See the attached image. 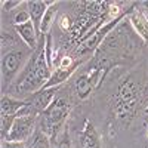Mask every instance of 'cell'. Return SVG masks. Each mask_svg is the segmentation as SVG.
<instances>
[{
    "label": "cell",
    "mask_w": 148,
    "mask_h": 148,
    "mask_svg": "<svg viewBox=\"0 0 148 148\" xmlns=\"http://www.w3.org/2000/svg\"><path fill=\"white\" fill-rule=\"evenodd\" d=\"M136 6V3H135ZM129 24L132 25L133 31L139 36V39L148 46V18L145 16V14L142 10L133 9L130 14L127 15Z\"/></svg>",
    "instance_id": "10"
},
{
    "label": "cell",
    "mask_w": 148,
    "mask_h": 148,
    "mask_svg": "<svg viewBox=\"0 0 148 148\" xmlns=\"http://www.w3.org/2000/svg\"><path fill=\"white\" fill-rule=\"evenodd\" d=\"M25 144H27L28 148H53L51 138H49L43 130H40L39 127L36 129V132L31 135V138Z\"/></svg>",
    "instance_id": "14"
},
{
    "label": "cell",
    "mask_w": 148,
    "mask_h": 148,
    "mask_svg": "<svg viewBox=\"0 0 148 148\" xmlns=\"http://www.w3.org/2000/svg\"><path fill=\"white\" fill-rule=\"evenodd\" d=\"M142 101L141 83L133 77H125L117 84V90L111 101V117L117 126L127 127L135 120Z\"/></svg>",
    "instance_id": "1"
},
{
    "label": "cell",
    "mask_w": 148,
    "mask_h": 148,
    "mask_svg": "<svg viewBox=\"0 0 148 148\" xmlns=\"http://www.w3.org/2000/svg\"><path fill=\"white\" fill-rule=\"evenodd\" d=\"M51 76L52 68L49 67L45 56V36H40L39 46L16 79L15 90L18 95H34L45 88L51 80Z\"/></svg>",
    "instance_id": "2"
},
{
    "label": "cell",
    "mask_w": 148,
    "mask_h": 148,
    "mask_svg": "<svg viewBox=\"0 0 148 148\" xmlns=\"http://www.w3.org/2000/svg\"><path fill=\"white\" fill-rule=\"evenodd\" d=\"M58 25H59V28L62 31L70 33L71 28H73V19L68 15H61V18L58 19Z\"/></svg>",
    "instance_id": "19"
},
{
    "label": "cell",
    "mask_w": 148,
    "mask_h": 148,
    "mask_svg": "<svg viewBox=\"0 0 148 148\" xmlns=\"http://www.w3.org/2000/svg\"><path fill=\"white\" fill-rule=\"evenodd\" d=\"M56 15H58V3L55 2L52 6H49V9L46 10V14L43 16V21L40 24V36H47L51 33V28L53 27L55 21H58Z\"/></svg>",
    "instance_id": "13"
},
{
    "label": "cell",
    "mask_w": 148,
    "mask_h": 148,
    "mask_svg": "<svg viewBox=\"0 0 148 148\" xmlns=\"http://www.w3.org/2000/svg\"><path fill=\"white\" fill-rule=\"evenodd\" d=\"M27 107V99H18V98L3 95L0 101V130H2V138L5 139L6 135L14 123L18 113Z\"/></svg>",
    "instance_id": "6"
},
{
    "label": "cell",
    "mask_w": 148,
    "mask_h": 148,
    "mask_svg": "<svg viewBox=\"0 0 148 148\" xmlns=\"http://www.w3.org/2000/svg\"><path fill=\"white\" fill-rule=\"evenodd\" d=\"M53 148H73V141H71L70 130H68L67 126L64 127L62 132H61L58 139L53 142Z\"/></svg>",
    "instance_id": "16"
},
{
    "label": "cell",
    "mask_w": 148,
    "mask_h": 148,
    "mask_svg": "<svg viewBox=\"0 0 148 148\" xmlns=\"http://www.w3.org/2000/svg\"><path fill=\"white\" fill-rule=\"evenodd\" d=\"M58 89L59 88H43L42 90L36 92L34 95L27 98V108L33 114L40 116L43 111H46L49 108V105L55 101Z\"/></svg>",
    "instance_id": "7"
},
{
    "label": "cell",
    "mask_w": 148,
    "mask_h": 148,
    "mask_svg": "<svg viewBox=\"0 0 148 148\" xmlns=\"http://www.w3.org/2000/svg\"><path fill=\"white\" fill-rule=\"evenodd\" d=\"M33 51H25L22 47H16L12 51L6 52L2 55V80H3V90L6 89V86L14 82L16 76H19V73L22 68L25 67L28 62V53Z\"/></svg>",
    "instance_id": "5"
},
{
    "label": "cell",
    "mask_w": 148,
    "mask_h": 148,
    "mask_svg": "<svg viewBox=\"0 0 148 148\" xmlns=\"http://www.w3.org/2000/svg\"><path fill=\"white\" fill-rule=\"evenodd\" d=\"M93 90H95V86L92 80L89 79V76L83 70L79 71L76 74V77H74V92H76L77 98L80 101H84L92 95Z\"/></svg>",
    "instance_id": "12"
},
{
    "label": "cell",
    "mask_w": 148,
    "mask_h": 148,
    "mask_svg": "<svg viewBox=\"0 0 148 148\" xmlns=\"http://www.w3.org/2000/svg\"><path fill=\"white\" fill-rule=\"evenodd\" d=\"M70 111H71L70 102L64 98L56 96L55 101L49 105V108L39 116V129L43 130L51 138L52 145L67 126L65 123L70 116Z\"/></svg>",
    "instance_id": "3"
},
{
    "label": "cell",
    "mask_w": 148,
    "mask_h": 148,
    "mask_svg": "<svg viewBox=\"0 0 148 148\" xmlns=\"http://www.w3.org/2000/svg\"><path fill=\"white\" fill-rule=\"evenodd\" d=\"M2 148H28L25 142L19 141H2Z\"/></svg>",
    "instance_id": "20"
},
{
    "label": "cell",
    "mask_w": 148,
    "mask_h": 148,
    "mask_svg": "<svg viewBox=\"0 0 148 148\" xmlns=\"http://www.w3.org/2000/svg\"><path fill=\"white\" fill-rule=\"evenodd\" d=\"M144 14H145V16H147V18H148V12H144Z\"/></svg>",
    "instance_id": "23"
},
{
    "label": "cell",
    "mask_w": 148,
    "mask_h": 148,
    "mask_svg": "<svg viewBox=\"0 0 148 148\" xmlns=\"http://www.w3.org/2000/svg\"><path fill=\"white\" fill-rule=\"evenodd\" d=\"M19 45L18 39L12 34V33H8V31H2V55L12 51V49H16Z\"/></svg>",
    "instance_id": "15"
},
{
    "label": "cell",
    "mask_w": 148,
    "mask_h": 148,
    "mask_svg": "<svg viewBox=\"0 0 148 148\" xmlns=\"http://www.w3.org/2000/svg\"><path fill=\"white\" fill-rule=\"evenodd\" d=\"M138 5L144 8V10H142V12H148V0H144V2H139Z\"/></svg>",
    "instance_id": "21"
},
{
    "label": "cell",
    "mask_w": 148,
    "mask_h": 148,
    "mask_svg": "<svg viewBox=\"0 0 148 148\" xmlns=\"http://www.w3.org/2000/svg\"><path fill=\"white\" fill-rule=\"evenodd\" d=\"M144 113H145V114H148V104H147V107L144 108Z\"/></svg>",
    "instance_id": "22"
},
{
    "label": "cell",
    "mask_w": 148,
    "mask_h": 148,
    "mask_svg": "<svg viewBox=\"0 0 148 148\" xmlns=\"http://www.w3.org/2000/svg\"><path fill=\"white\" fill-rule=\"evenodd\" d=\"M147 141H148V130H147Z\"/></svg>",
    "instance_id": "24"
},
{
    "label": "cell",
    "mask_w": 148,
    "mask_h": 148,
    "mask_svg": "<svg viewBox=\"0 0 148 148\" xmlns=\"http://www.w3.org/2000/svg\"><path fill=\"white\" fill-rule=\"evenodd\" d=\"M25 2H21V0H2V9L3 12H12L14 9H18Z\"/></svg>",
    "instance_id": "18"
},
{
    "label": "cell",
    "mask_w": 148,
    "mask_h": 148,
    "mask_svg": "<svg viewBox=\"0 0 148 148\" xmlns=\"http://www.w3.org/2000/svg\"><path fill=\"white\" fill-rule=\"evenodd\" d=\"M53 3H55L53 0H27V9L30 12L31 21L34 24L36 30L39 31V34H40V24L43 21V16L46 14V10Z\"/></svg>",
    "instance_id": "11"
},
{
    "label": "cell",
    "mask_w": 148,
    "mask_h": 148,
    "mask_svg": "<svg viewBox=\"0 0 148 148\" xmlns=\"http://www.w3.org/2000/svg\"><path fill=\"white\" fill-rule=\"evenodd\" d=\"M39 127V116L33 114L31 111L25 107L22 108L18 116L15 117L14 123L6 135L3 141H19V142H27L31 135Z\"/></svg>",
    "instance_id": "4"
},
{
    "label": "cell",
    "mask_w": 148,
    "mask_h": 148,
    "mask_svg": "<svg viewBox=\"0 0 148 148\" xmlns=\"http://www.w3.org/2000/svg\"><path fill=\"white\" fill-rule=\"evenodd\" d=\"M79 142L80 148H102L101 135L95 127V125L86 119L83 123V127L79 133Z\"/></svg>",
    "instance_id": "8"
},
{
    "label": "cell",
    "mask_w": 148,
    "mask_h": 148,
    "mask_svg": "<svg viewBox=\"0 0 148 148\" xmlns=\"http://www.w3.org/2000/svg\"><path fill=\"white\" fill-rule=\"evenodd\" d=\"M14 30L16 33V36L19 37V39L24 42V45H25L30 51H36L37 46H39V31L36 30L33 21H28L25 24H21V25H14Z\"/></svg>",
    "instance_id": "9"
},
{
    "label": "cell",
    "mask_w": 148,
    "mask_h": 148,
    "mask_svg": "<svg viewBox=\"0 0 148 148\" xmlns=\"http://www.w3.org/2000/svg\"><path fill=\"white\" fill-rule=\"evenodd\" d=\"M31 21V16H30V12L28 9H21L18 8V10L15 12L14 18H12V22H14V25H21V24H25Z\"/></svg>",
    "instance_id": "17"
}]
</instances>
